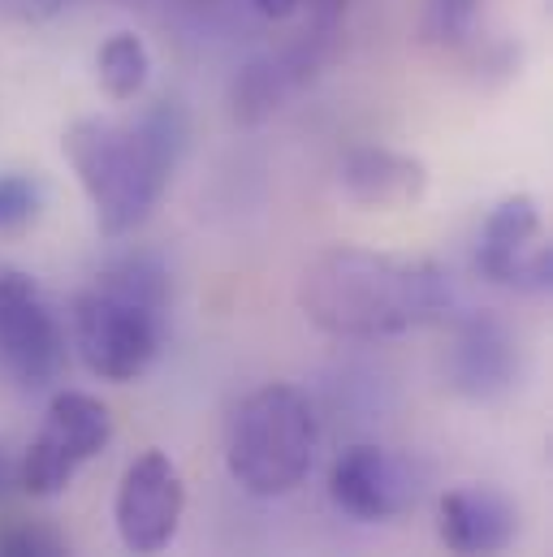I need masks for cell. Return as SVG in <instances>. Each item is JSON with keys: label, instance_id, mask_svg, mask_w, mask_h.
<instances>
[{"label": "cell", "instance_id": "1", "mask_svg": "<svg viewBox=\"0 0 553 557\" xmlns=\"http://www.w3.org/2000/svg\"><path fill=\"white\" fill-rule=\"evenodd\" d=\"M298 302L320 333L377 342L445 320L454 311V285L432 260L333 247L307 264Z\"/></svg>", "mask_w": 553, "mask_h": 557}, {"label": "cell", "instance_id": "2", "mask_svg": "<svg viewBox=\"0 0 553 557\" xmlns=\"http://www.w3.org/2000/svg\"><path fill=\"white\" fill-rule=\"evenodd\" d=\"M186 139L191 122L177 100H156L131 122L78 117L65 131L61 147L109 238L131 234L151 216L186 156Z\"/></svg>", "mask_w": 553, "mask_h": 557}, {"label": "cell", "instance_id": "3", "mask_svg": "<svg viewBox=\"0 0 553 557\" xmlns=\"http://www.w3.org/2000/svg\"><path fill=\"white\" fill-rule=\"evenodd\" d=\"M169 324V269L151 251H126L74 298V346L91 376L126 385L151 368Z\"/></svg>", "mask_w": 553, "mask_h": 557}, {"label": "cell", "instance_id": "4", "mask_svg": "<svg viewBox=\"0 0 553 557\" xmlns=\"http://www.w3.org/2000/svg\"><path fill=\"white\" fill-rule=\"evenodd\" d=\"M320 445V423L303 389L265 385L238 403L225 432V467L234 484L251 497H285L294 493Z\"/></svg>", "mask_w": 553, "mask_h": 557}, {"label": "cell", "instance_id": "5", "mask_svg": "<svg viewBox=\"0 0 553 557\" xmlns=\"http://www.w3.org/2000/svg\"><path fill=\"white\" fill-rule=\"evenodd\" d=\"M113 441V416L100 398L83 389H61L48 403L44 428L17 458V488L30 497H57L70 488L83 462H91Z\"/></svg>", "mask_w": 553, "mask_h": 557}, {"label": "cell", "instance_id": "6", "mask_svg": "<svg viewBox=\"0 0 553 557\" xmlns=\"http://www.w3.org/2000/svg\"><path fill=\"white\" fill-rule=\"evenodd\" d=\"M65 329L22 269L0 264V368L22 389H44L65 368Z\"/></svg>", "mask_w": 553, "mask_h": 557}, {"label": "cell", "instance_id": "7", "mask_svg": "<svg viewBox=\"0 0 553 557\" xmlns=\"http://www.w3.org/2000/svg\"><path fill=\"white\" fill-rule=\"evenodd\" d=\"M480 277L519 289V294H545L553 285V243L545 234L541 203L532 195H506L480 230L476 247Z\"/></svg>", "mask_w": 553, "mask_h": 557}, {"label": "cell", "instance_id": "8", "mask_svg": "<svg viewBox=\"0 0 553 557\" xmlns=\"http://www.w3.org/2000/svg\"><path fill=\"white\" fill-rule=\"evenodd\" d=\"M182 510H186V488L177 467L169 462V454L147 449L126 467L122 484H118V536L135 557L164 554L182 528Z\"/></svg>", "mask_w": 553, "mask_h": 557}, {"label": "cell", "instance_id": "9", "mask_svg": "<svg viewBox=\"0 0 553 557\" xmlns=\"http://www.w3.org/2000/svg\"><path fill=\"white\" fill-rule=\"evenodd\" d=\"M445 381L471 403H493L519 381V342L511 324L493 311H471L454 324L445 355Z\"/></svg>", "mask_w": 553, "mask_h": 557}, {"label": "cell", "instance_id": "10", "mask_svg": "<svg viewBox=\"0 0 553 557\" xmlns=\"http://www.w3.org/2000/svg\"><path fill=\"white\" fill-rule=\"evenodd\" d=\"M329 497L351 519L390 523L415 502V480L407 462H398L381 445H351L329 467Z\"/></svg>", "mask_w": 553, "mask_h": 557}, {"label": "cell", "instance_id": "11", "mask_svg": "<svg viewBox=\"0 0 553 557\" xmlns=\"http://www.w3.org/2000/svg\"><path fill=\"white\" fill-rule=\"evenodd\" d=\"M329 30H333V22H320V30L307 35V39H298L294 48H285V52H276V57H256V61H247V65L234 74V83H230V117H234L238 126H260V122H269L276 109L290 100V91H298V87L316 74V65L324 61Z\"/></svg>", "mask_w": 553, "mask_h": 557}, {"label": "cell", "instance_id": "12", "mask_svg": "<svg viewBox=\"0 0 553 557\" xmlns=\"http://www.w3.org/2000/svg\"><path fill=\"white\" fill-rule=\"evenodd\" d=\"M437 536L454 557H502L519 536V510L489 484H458L437 506Z\"/></svg>", "mask_w": 553, "mask_h": 557}, {"label": "cell", "instance_id": "13", "mask_svg": "<svg viewBox=\"0 0 553 557\" xmlns=\"http://www.w3.org/2000/svg\"><path fill=\"white\" fill-rule=\"evenodd\" d=\"M337 182L346 190V199H355L359 208H377V212H394V208H411L428 190V164L411 151H394V147H351L337 164Z\"/></svg>", "mask_w": 553, "mask_h": 557}, {"label": "cell", "instance_id": "14", "mask_svg": "<svg viewBox=\"0 0 553 557\" xmlns=\"http://www.w3.org/2000/svg\"><path fill=\"white\" fill-rule=\"evenodd\" d=\"M96 78L113 100H138L147 78H151V57L147 44L138 39L135 30H118L100 44L96 52Z\"/></svg>", "mask_w": 553, "mask_h": 557}, {"label": "cell", "instance_id": "15", "mask_svg": "<svg viewBox=\"0 0 553 557\" xmlns=\"http://www.w3.org/2000/svg\"><path fill=\"white\" fill-rule=\"evenodd\" d=\"M480 17H484V0H423L419 35L441 52H467L480 39L476 30Z\"/></svg>", "mask_w": 553, "mask_h": 557}, {"label": "cell", "instance_id": "16", "mask_svg": "<svg viewBox=\"0 0 553 557\" xmlns=\"http://www.w3.org/2000/svg\"><path fill=\"white\" fill-rule=\"evenodd\" d=\"M0 557H70V545L52 523L17 519L0 528Z\"/></svg>", "mask_w": 553, "mask_h": 557}, {"label": "cell", "instance_id": "17", "mask_svg": "<svg viewBox=\"0 0 553 557\" xmlns=\"http://www.w3.org/2000/svg\"><path fill=\"white\" fill-rule=\"evenodd\" d=\"M44 186L30 173H0V234H17L39 216Z\"/></svg>", "mask_w": 553, "mask_h": 557}, {"label": "cell", "instance_id": "18", "mask_svg": "<svg viewBox=\"0 0 553 557\" xmlns=\"http://www.w3.org/2000/svg\"><path fill=\"white\" fill-rule=\"evenodd\" d=\"M65 0H0V13L4 17H17V22H44L61 9Z\"/></svg>", "mask_w": 553, "mask_h": 557}, {"label": "cell", "instance_id": "19", "mask_svg": "<svg viewBox=\"0 0 553 557\" xmlns=\"http://www.w3.org/2000/svg\"><path fill=\"white\" fill-rule=\"evenodd\" d=\"M251 9L260 17H269V22H285V17H294L303 9V0H251Z\"/></svg>", "mask_w": 553, "mask_h": 557}, {"label": "cell", "instance_id": "20", "mask_svg": "<svg viewBox=\"0 0 553 557\" xmlns=\"http://www.w3.org/2000/svg\"><path fill=\"white\" fill-rule=\"evenodd\" d=\"M13 488H17V458H13L9 445L0 441V502H4Z\"/></svg>", "mask_w": 553, "mask_h": 557}]
</instances>
